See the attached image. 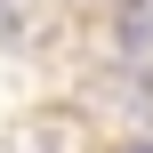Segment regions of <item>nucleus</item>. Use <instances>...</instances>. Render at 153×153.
<instances>
[{"label":"nucleus","mask_w":153,"mask_h":153,"mask_svg":"<svg viewBox=\"0 0 153 153\" xmlns=\"http://www.w3.org/2000/svg\"><path fill=\"white\" fill-rule=\"evenodd\" d=\"M121 24H129L121 40H129L137 56H153V0H129V16H121Z\"/></svg>","instance_id":"1"}]
</instances>
